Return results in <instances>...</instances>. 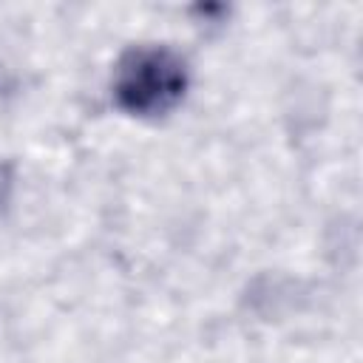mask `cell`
<instances>
[{
    "mask_svg": "<svg viewBox=\"0 0 363 363\" xmlns=\"http://www.w3.org/2000/svg\"><path fill=\"white\" fill-rule=\"evenodd\" d=\"M187 65L167 45H133L113 68V99L125 113L159 116L182 102Z\"/></svg>",
    "mask_w": 363,
    "mask_h": 363,
    "instance_id": "obj_1",
    "label": "cell"
}]
</instances>
